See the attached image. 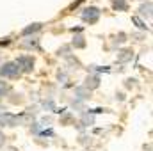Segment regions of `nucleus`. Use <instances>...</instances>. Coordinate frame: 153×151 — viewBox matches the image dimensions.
<instances>
[{"label":"nucleus","instance_id":"1","mask_svg":"<svg viewBox=\"0 0 153 151\" xmlns=\"http://www.w3.org/2000/svg\"><path fill=\"white\" fill-rule=\"evenodd\" d=\"M20 66L16 62H5L4 66H0V76H18L20 75Z\"/></svg>","mask_w":153,"mask_h":151},{"label":"nucleus","instance_id":"2","mask_svg":"<svg viewBox=\"0 0 153 151\" xmlns=\"http://www.w3.org/2000/svg\"><path fill=\"white\" fill-rule=\"evenodd\" d=\"M98 18H100V9L98 7H93L91 5V7L84 9V13H82V20L87 21V23H96Z\"/></svg>","mask_w":153,"mask_h":151},{"label":"nucleus","instance_id":"3","mask_svg":"<svg viewBox=\"0 0 153 151\" xmlns=\"http://www.w3.org/2000/svg\"><path fill=\"white\" fill-rule=\"evenodd\" d=\"M18 66H20V70H23V71H32V68H34V59L32 57H29V55H22V57H18V61H14Z\"/></svg>","mask_w":153,"mask_h":151},{"label":"nucleus","instance_id":"4","mask_svg":"<svg viewBox=\"0 0 153 151\" xmlns=\"http://www.w3.org/2000/svg\"><path fill=\"white\" fill-rule=\"evenodd\" d=\"M18 121L20 119L16 115H13V114H9V112L0 114V126H16Z\"/></svg>","mask_w":153,"mask_h":151},{"label":"nucleus","instance_id":"5","mask_svg":"<svg viewBox=\"0 0 153 151\" xmlns=\"http://www.w3.org/2000/svg\"><path fill=\"white\" fill-rule=\"evenodd\" d=\"M87 84H85V87L87 89H96L98 85H100V76L94 75V76H87V80H85Z\"/></svg>","mask_w":153,"mask_h":151},{"label":"nucleus","instance_id":"6","mask_svg":"<svg viewBox=\"0 0 153 151\" xmlns=\"http://www.w3.org/2000/svg\"><path fill=\"white\" fill-rule=\"evenodd\" d=\"M41 27H43L41 23H32V25H29L27 29H23V32H22V34H23V36H29V34H34V32H38V30H41Z\"/></svg>","mask_w":153,"mask_h":151},{"label":"nucleus","instance_id":"7","mask_svg":"<svg viewBox=\"0 0 153 151\" xmlns=\"http://www.w3.org/2000/svg\"><path fill=\"white\" fill-rule=\"evenodd\" d=\"M112 7L116 11H126L128 4H126V0H112Z\"/></svg>","mask_w":153,"mask_h":151},{"label":"nucleus","instance_id":"8","mask_svg":"<svg viewBox=\"0 0 153 151\" xmlns=\"http://www.w3.org/2000/svg\"><path fill=\"white\" fill-rule=\"evenodd\" d=\"M139 13H141V14H144V16H152V2L143 4V5H141V9H139Z\"/></svg>","mask_w":153,"mask_h":151},{"label":"nucleus","instance_id":"9","mask_svg":"<svg viewBox=\"0 0 153 151\" xmlns=\"http://www.w3.org/2000/svg\"><path fill=\"white\" fill-rule=\"evenodd\" d=\"M132 21L137 25V29H141V30H150V27H148V25H146V23H144L139 16H134V18H132Z\"/></svg>","mask_w":153,"mask_h":151},{"label":"nucleus","instance_id":"10","mask_svg":"<svg viewBox=\"0 0 153 151\" xmlns=\"http://www.w3.org/2000/svg\"><path fill=\"white\" fill-rule=\"evenodd\" d=\"M75 94H76V98H78V100H85V98L89 96V93H87L84 87H78V89H75Z\"/></svg>","mask_w":153,"mask_h":151},{"label":"nucleus","instance_id":"11","mask_svg":"<svg viewBox=\"0 0 153 151\" xmlns=\"http://www.w3.org/2000/svg\"><path fill=\"white\" fill-rule=\"evenodd\" d=\"M73 46H75V48H84V46H85L84 36H75V39H73Z\"/></svg>","mask_w":153,"mask_h":151},{"label":"nucleus","instance_id":"12","mask_svg":"<svg viewBox=\"0 0 153 151\" xmlns=\"http://www.w3.org/2000/svg\"><path fill=\"white\" fill-rule=\"evenodd\" d=\"M130 59H132V52H130V50H123L121 55H119V61L125 62V61H130Z\"/></svg>","mask_w":153,"mask_h":151},{"label":"nucleus","instance_id":"13","mask_svg":"<svg viewBox=\"0 0 153 151\" xmlns=\"http://www.w3.org/2000/svg\"><path fill=\"white\" fill-rule=\"evenodd\" d=\"M7 91H9V85H7V84H4V82H0V96H4Z\"/></svg>","mask_w":153,"mask_h":151},{"label":"nucleus","instance_id":"14","mask_svg":"<svg viewBox=\"0 0 153 151\" xmlns=\"http://www.w3.org/2000/svg\"><path fill=\"white\" fill-rule=\"evenodd\" d=\"M82 123H84V126H89V124H93V123H94V119L89 115V117H84V121H82Z\"/></svg>","mask_w":153,"mask_h":151},{"label":"nucleus","instance_id":"15","mask_svg":"<svg viewBox=\"0 0 153 151\" xmlns=\"http://www.w3.org/2000/svg\"><path fill=\"white\" fill-rule=\"evenodd\" d=\"M25 44H27V46H34V48H38V39H32V41H27Z\"/></svg>","mask_w":153,"mask_h":151},{"label":"nucleus","instance_id":"16","mask_svg":"<svg viewBox=\"0 0 153 151\" xmlns=\"http://www.w3.org/2000/svg\"><path fill=\"white\" fill-rule=\"evenodd\" d=\"M116 41L117 43H123V41H126V36L125 34H119V36H116Z\"/></svg>","mask_w":153,"mask_h":151},{"label":"nucleus","instance_id":"17","mask_svg":"<svg viewBox=\"0 0 153 151\" xmlns=\"http://www.w3.org/2000/svg\"><path fill=\"white\" fill-rule=\"evenodd\" d=\"M4 139H5V137H4V133H2V132H0V146H2V144H4Z\"/></svg>","mask_w":153,"mask_h":151}]
</instances>
